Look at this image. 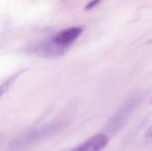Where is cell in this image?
Instances as JSON below:
<instances>
[{
  "label": "cell",
  "mask_w": 152,
  "mask_h": 151,
  "mask_svg": "<svg viewBox=\"0 0 152 151\" xmlns=\"http://www.w3.org/2000/svg\"><path fill=\"white\" fill-rule=\"evenodd\" d=\"M82 27H70V28L59 31L56 35H54L51 38H52L55 44H57L59 48L65 50L68 46H70L77 38L82 34Z\"/></svg>",
  "instance_id": "cell-1"
},
{
  "label": "cell",
  "mask_w": 152,
  "mask_h": 151,
  "mask_svg": "<svg viewBox=\"0 0 152 151\" xmlns=\"http://www.w3.org/2000/svg\"><path fill=\"white\" fill-rule=\"evenodd\" d=\"M109 138L104 133H98L89 138L82 144L72 148L70 151H102L108 145Z\"/></svg>",
  "instance_id": "cell-2"
},
{
  "label": "cell",
  "mask_w": 152,
  "mask_h": 151,
  "mask_svg": "<svg viewBox=\"0 0 152 151\" xmlns=\"http://www.w3.org/2000/svg\"><path fill=\"white\" fill-rule=\"evenodd\" d=\"M12 81V79H10V81H7V82L5 83V84H3L2 86H0V96H1L2 94H3L4 92H5L6 90H7V88H8V85L10 84V82Z\"/></svg>",
  "instance_id": "cell-3"
},
{
  "label": "cell",
  "mask_w": 152,
  "mask_h": 151,
  "mask_svg": "<svg viewBox=\"0 0 152 151\" xmlns=\"http://www.w3.org/2000/svg\"><path fill=\"white\" fill-rule=\"evenodd\" d=\"M99 3V1H91L89 4H87L86 5V9H91V8H93L94 6L96 5V4Z\"/></svg>",
  "instance_id": "cell-4"
}]
</instances>
